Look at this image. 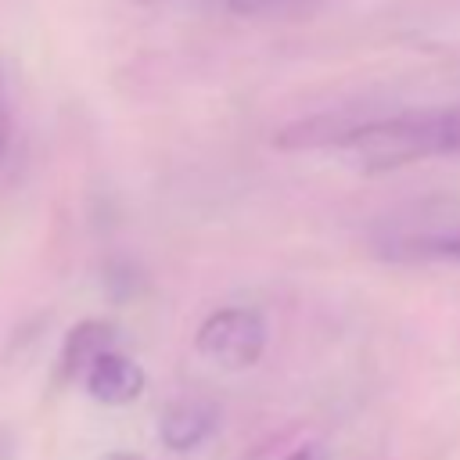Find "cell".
Wrapping results in <instances>:
<instances>
[{
  "label": "cell",
  "mask_w": 460,
  "mask_h": 460,
  "mask_svg": "<svg viewBox=\"0 0 460 460\" xmlns=\"http://www.w3.org/2000/svg\"><path fill=\"white\" fill-rule=\"evenodd\" d=\"M97 460H144V456H137V453H122V449H115V453H101Z\"/></svg>",
  "instance_id": "obj_9"
},
{
  "label": "cell",
  "mask_w": 460,
  "mask_h": 460,
  "mask_svg": "<svg viewBox=\"0 0 460 460\" xmlns=\"http://www.w3.org/2000/svg\"><path fill=\"white\" fill-rule=\"evenodd\" d=\"M284 460H331V449L320 446V442H302V446H295Z\"/></svg>",
  "instance_id": "obj_8"
},
{
  "label": "cell",
  "mask_w": 460,
  "mask_h": 460,
  "mask_svg": "<svg viewBox=\"0 0 460 460\" xmlns=\"http://www.w3.org/2000/svg\"><path fill=\"white\" fill-rule=\"evenodd\" d=\"M158 442L172 453H194L219 431V410L208 399H172L158 413Z\"/></svg>",
  "instance_id": "obj_2"
},
{
  "label": "cell",
  "mask_w": 460,
  "mask_h": 460,
  "mask_svg": "<svg viewBox=\"0 0 460 460\" xmlns=\"http://www.w3.org/2000/svg\"><path fill=\"white\" fill-rule=\"evenodd\" d=\"M395 262H460V223L417 234H395L381 248Z\"/></svg>",
  "instance_id": "obj_5"
},
{
  "label": "cell",
  "mask_w": 460,
  "mask_h": 460,
  "mask_svg": "<svg viewBox=\"0 0 460 460\" xmlns=\"http://www.w3.org/2000/svg\"><path fill=\"white\" fill-rule=\"evenodd\" d=\"M79 385L101 406H129V402H137L144 395L147 377H144V367L129 352L108 349V352H101L93 359V367L83 374Z\"/></svg>",
  "instance_id": "obj_3"
},
{
  "label": "cell",
  "mask_w": 460,
  "mask_h": 460,
  "mask_svg": "<svg viewBox=\"0 0 460 460\" xmlns=\"http://www.w3.org/2000/svg\"><path fill=\"white\" fill-rule=\"evenodd\" d=\"M11 137H14V90H11V72L0 61V165L11 151Z\"/></svg>",
  "instance_id": "obj_7"
},
{
  "label": "cell",
  "mask_w": 460,
  "mask_h": 460,
  "mask_svg": "<svg viewBox=\"0 0 460 460\" xmlns=\"http://www.w3.org/2000/svg\"><path fill=\"white\" fill-rule=\"evenodd\" d=\"M194 349L219 370H248L266 352V316L252 305H219L198 323Z\"/></svg>",
  "instance_id": "obj_1"
},
{
  "label": "cell",
  "mask_w": 460,
  "mask_h": 460,
  "mask_svg": "<svg viewBox=\"0 0 460 460\" xmlns=\"http://www.w3.org/2000/svg\"><path fill=\"white\" fill-rule=\"evenodd\" d=\"M309 4H316V0H226V7L241 18H280V14H295Z\"/></svg>",
  "instance_id": "obj_6"
},
{
  "label": "cell",
  "mask_w": 460,
  "mask_h": 460,
  "mask_svg": "<svg viewBox=\"0 0 460 460\" xmlns=\"http://www.w3.org/2000/svg\"><path fill=\"white\" fill-rule=\"evenodd\" d=\"M449 111H453V126H456V140H460V104H449Z\"/></svg>",
  "instance_id": "obj_10"
},
{
  "label": "cell",
  "mask_w": 460,
  "mask_h": 460,
  "mask_svg": "<svg viewBox=\"0 0 460 460\" xmlns=\"http://www.w3.org/2000/svg\"><path fill=\"white\" fill-rule=\"evenodd\" d=\"M119 331L108 320H79L65 341H61V356H58V381H83V374L93 367V359L108 349H119Z\"/></svg>",
  "instance_id": "obj_4"
}]
</instances>
